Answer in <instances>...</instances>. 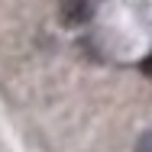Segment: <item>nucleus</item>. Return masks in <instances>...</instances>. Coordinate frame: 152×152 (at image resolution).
<instances>
[{
  "label": "nucleus",
  "instance_id": "nucleus-1",
  "mask_svg": "<svg viewBox=\"0 0 152 152\" xmlns=\"http://www.w3.org/2000/svg\"><path fill=\"white\" fill-rule=\"evenodd\" d=\"M58 20L65 26H81L91 20V0H58Z\"/></svg>",
  "mask_w": 152,
  "mask_h": 152
},
{
  "label": "nucleus",
  "instance_id": "nucleus-2",
  "mask_svg": "<svg viewBox=\"0 0 152 152\" xmlns=\"http://www.w3.org/2000/svg\"><path fill=\"white\" fill-rule=\"evenodd\" d=\"M136 152H152V133L139 136V142H136Z\"/></svg>",
  "mask_w": 152,
  "mask_h": 152
},
{
  "label": "nucleus",
  "instance_id": "nucleus-3",
  "mask_svg": "<svg viewBox=\"0 0 152 152\" xmlns=\"http://www.w3.org/2000/svg\"><path fill=\"white\" fill-rule=\"evenodd\" d=\"M139 71H142L146 78H152V52H149V55H146L142 61H139Z\"/></svg>",
  "mask_w": 152,
  "mask_h": 152
}]
</instances>
